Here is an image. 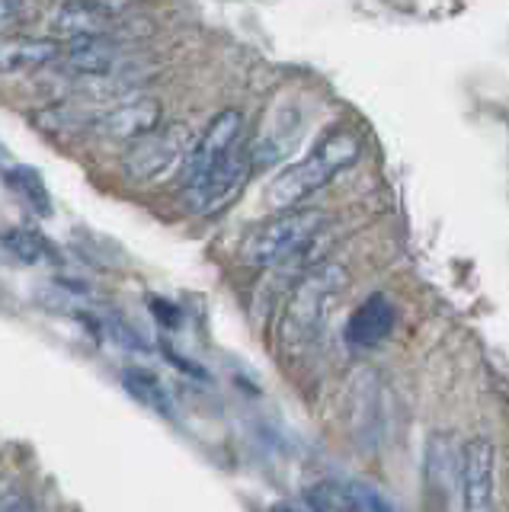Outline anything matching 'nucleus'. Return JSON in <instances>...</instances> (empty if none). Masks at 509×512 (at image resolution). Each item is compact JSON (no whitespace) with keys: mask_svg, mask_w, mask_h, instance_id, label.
<instances>
[{"mask_svg":"<svg viewBox=\"0 0 509 512\" xmlns=\"http://www.w3.org/2000/svg\"><path fill=\"white\" fill-rule=\"evenodd\" d=\"M362 154V141L356 132L349 128H337L330 132L317 148L298 160V164L285 167L282 173L273 176V183L266 189V202L279 208V212H289L298 208L305 199H311L314 192H321L327 183H333L343 170H349Z\"/></svg>","mask_w":509,"mask_h":512,"instance_id":"f257e3e1","label":"nucleus"},{"mask_svg":"<svg viewBox=\"0 0 509 512\" xmlns=\"http://www.w3.org/2000/svg\"><path fill=\"white\" fill-rule=\"evenodd\" d=\"M349 285V272L343 263H317L298 279L289 304L282 311L279 343L285 352H305L324 330L330 308Z\"/></svg>","mask_w":509,"mask_h":512,"instance_id":"f03ea898","label":"nucleus"},{"mask_svg":"<svg viewBox=\"0 0 509 512\" xmlns=\"http://www.w3.org/2000/svg\"><path fill=\"white\" fill-rule=\"evenodd\" d=\"M324 228H327V215L321 208H289V212L269 218L257 231L247 234L241 247V260L253 269L282 266L301 250H308Z\"/></svg>","mask_w":509,"mask_h":512,"instance_id":"7ed1b4c3","label":"nucleus"},{"mask_svg":"<svg viewBox=\"0 0 509 512\" xmlns=\"http://www.w3.org/2000/svg\"><path fill=\"white\" fill-rule=\"evenodd\" d=\"M189 148H193V128L186 122L157 125L154 132L129 144L122 157V170L135 183H164L167 176L180 173Z\"/></svg>","mask_w":509,"mask_h":512,"instance_id":"20e7f679","label":"nucleus"},{"mask_svg":"<svg viewBox=\"0 0 509 512\" xmlns=\"http://www.w3.org/2000/svg\"><path fill=\"white\" fill-rule=\"evenodd\" d=\"M458 500L461 512L497 509V445L490 436H471L461 445Z\"/></svg>","mask_w":509,"mask_h":512,"instance_id":"39448f33","label":"nucleus"},{"mask_svg":"<svg viewBox=\"0 0 509 512\" xmlns=\"http://www.w3.org/2000/svg\"><path fill=\"white\" fill-rule=\"evenodd\" d=\"M250 173H253L250 148H234L218 167H212L205 176H199L196 183L183 186V199L189 205V212L212 215V212H218V208H225L228 202L237 199V192L244 189Z\"/></svg>","mask_w":509,"mask_h":512,"instance_id":"423d86ee","label":"nucleus"},{"mask_svg":"<svg viewBox=\"0 0 509 512\" xmlns=\"http://www.w3.org/2000/svg\"><path fill=\"white\" fill-rule=\"evenodd\" d=\"M244 132V112L241 109H221L218 116L202 128V135L193 141L183 167H180V183L189 186L196 183L199 176H205L212 167H218L234 148L237 138Z\"/></svg>","mask_w":509,"mask_h":512,"instance_id":"0eeeda50","label":"nucleus"},{"mask_svg":"<svg viewBox=\"0 0 509 512\" xmlns=\"http://www.w3.org/2000/svg\"><path fill=\"white\" fill-rule=\"evenodd\" d=\"M164 122V106L154 96H129L93 112L87 132H97L109 141H138Z\"/></svg>","mask_w":509,"mask_h":512,"instance_id":"6e6552de","label":"nucleus"},{"mask_svg":"<svg viewBox=\"0 0 509 512\" xmlns=\"http://www.w3.org/2000/svg\"><path fill=\"white\" fill-rule=\"evenodd\" d=\"M397 324V308L388 295H369L359 308L353 311L346 324V343L353 349H375L388 340Z\"/></svg>","mask_w":509,"mask_h":512,"instance_id":"1a4fd4ad","label":"nucleus"},{"mask_svg":"<svg viewBox=\"0 0 509 512\" xmlns=\"http://www.w3.org/2000/svg\"><path fill=\"white\" fill-rule=\"evenodd\" d=\"M122 23V20H119ZM116 29L113 16H106L93 0H65L52 16L55 39L68 42H90V39H109V32Z\"/></svg>","mask_w":509,"mask_h":512,"instance_id":"9d476101","label":"nucleus"},{"mask_svg":"<svg viewBox=\"0 0 509 512\" xmlns=\"http://www.w3.org/2000/svg\"><path fill=\"white\" fill-rule=\"evenodd\" d=\"M298 141H301V116L295 109L279 112V116L269 122L250 144L253 170L276 167V164H282V160H289L298 148Z\"/></svg>","mask_w":509,"mask_h":512,"instance_id":"9b49d317","label":"nucleus"},{"mask_svg":"<svg viewBox=\"0 0 509 512\" xmlns=\"http://www.w3.org/2000/svg\"><path fill=\"white\" fill-rule=\"evenodd\" d=\"M65 52L55 36H0V74H23L33 68H45L55 64Z\"/></svg>","mask_w":509,"mask_h":512,"instance_id":"f8f14e48","label":"nucleus"},{"mask_svg":"<svg viewBox=\"0 0 509 512\" xmlns=\"http://www.w3.org/2000/svg\"><path fill=\"white\" fill-rule=\"evenodd\" d=\"M458 468H461V445L455 439V432H436V436H429L426 461H423L426 487L436 496H445L452 487H458Z\"/></svg>","mask_w":509,"mask_h":512,"instance_id":"ddd939ff","label":"nucleus"},{"mask_svg":"<svg viewBox=\"0 0 509 512\" xmlns=\"http://www.w3.org/2000/svg\"><path fill=\"white\" fill-rule=\"evenodd\" d=\"M343 512H401L388 493H381L369 480H343L337 484Z\"/></svg>","mask_w":509,"mask_h":512,"instance_id":"4468645a","label":"nucleus"},{"mask_svg":"<svg viewBox=\"0 0 509 512\" xmlns=\"http://www.w3.org/2000/svg\"><path fill=\"white\" fill-rule=\"evenodd\" d=\"M122 388L129 391L135 400H141L145 407L157 410V413H164V416L173 413L170 394H167V388H164L161 378H157L154 372H145V368H125V372H122Z\"/></svg>","mask_w":509,"mask_h":512,"instance_id":"2eb2a0df","label":"nucleus"},{"mask_svg":"<svg viewBox=\"0 0 509 512\" xmlns=\"http://www.w3.org/2000/svg\"><path fill=\"white\" fill-rule=\"evenodd\" d=\"M0 244L7 247L10 256H17L20 263H42L45 256H49V244L33 234V231H23V228H10L0 237Z\"/></svg>","mask_w":509,"mask_h":512,"instance_id":"dca6fc26","label":"nucleus"},{"mask_svg":"<svg viewBox=\"0 0 509 512\" xmlns=\"http://www.w3.org/2000/svg\"><path fill=\"white\" fill-rule=\"evenodd\" d=\"M10 183H13V189H17L29 205L36 208L39 215H49L52 212V199H49V192H45V183H42V176L36 170L17 167V170L10 173Z\"/></svg>","mask_w":509,"mask_h":512,"instance_id":"f3484780","label":"nucleus"},{"mask_svg":"<svg viewBox=\"0 0 509 512\" xmlns=\"http://www.w3.org/2000/svg\"><path fill=\"white\" fill-rule=\"evenodd\" d=\"M39 7L42 0H0V36H10L17 26L29 23Z\"/></svg>","mask_w":509,"mask_h":512,"instance_id":"a211bd4d","label":"nucleus"},{"mask_svg":"<svg viewBox=\"0 0 509 512\" xmlns=\"http://www.w3.org/2000/svg\"><path fill=\"white\" fill-rule=\"evenodd\" d=\"M0 512H36V506H33V500H29L26 493L13 490V493L4 496V500H0Z\"/></svg>","mask_w":509,"mask_h":512,"instance_id":"6ab92c4d","label":"nucleus"},{"mask_svg":"<svg viewBox=\"0 0 509 512\" xmlns=\"http://www.w3.org/2000/svg\"><path fill=\"white\" fill-rule=\"evenodd\" d=\"M269 512H305V509H301V506H295V503H276V506L269 509Z\"/></svg>","mask_w":509,"mask_h":512,"instance_id":"aec40b11","label":"nucleus"}]
</instances>
